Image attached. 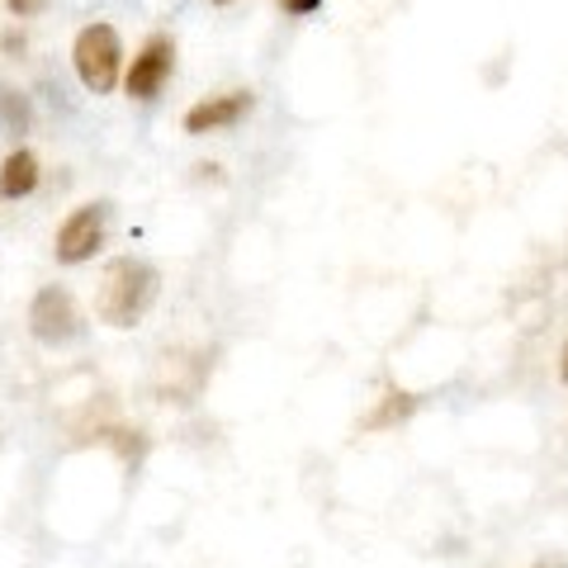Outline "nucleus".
Listing matches in <instances>:
<instances>
[{"label": "nucleus", "instance_id": "obj_1", "mask_svg": "<svg viewBox=\"0 0 568 568\" xmlns=\"http://www.w3.org/2000/svg\"><path fill=\"white\" fill-rule=\"evenodd\" d=\"M156 294H162V275H156L152 261H138V256H119L104 265L100 275V290H95V317L104 327H119L129 332L138 327L148 308L156 304Z\"/></svg>", "mask_w": 568, "mask_h": 568}, {"label": "nucleus", "instance_id": "obj_2", "mask_svg": "<svg viewBox=\"0 0 568 568\" xmlns=\"http://www.w3.org/2000/svg\"><path fill=\"white\" fill-rule=\"evenodd\" d=\"M71 67H77V77L91 95H110L123 71V48L114 24H85L77 43H71Z\"/></svg>", "mask_w": 568, "mask_h": 568}, {"label": "nucleus", "instance_id": "obj_3", "mask_svg": "<svg viewBox=\"0 0 568 568\" xmlns=\"http://www.w3.org/2000/svg\"><path fill=\"white\" fill-rule=\"evenodd\" d=\"M29 332L33 342L43 346H67L81 336V313H77V298L62 284H43L29 304Z\"/></svg>", "mask_w": 568, "mask_h": 568}, {"label": "nucleus", "instance_id": "obj_4", "mask_svg": "<svg viewBox=\"0 0 568 568\" xmlns=\"http://www.w3.org/2000/svg\"><path fill=\"white\" fill-rule=\"evenodd\" d=\"M104 227H110V204H81L67 213V223L58 227V261L81 265L104 246Z\"/></svg>", "mask_w": 568, "mask_h": 568}, {"label": "nucleus", "instance_id": "obj_5", "mask_svg": "<svg viewBox=\"0 0 568 568\" xmlns=\"http://www.w3.org/2000/svg\"><path fill=\"white\" fill-rule=\"evenodd\" d=\"M171 67H175V43L166 39V33H152V39L138 48V58L129 67V77H123V85H129L133 100H156L162 95V85L171 81Z\"/></svg>", "mask_w": 568, "mask_h": 568}, {"label": "nucleus", "instance_id": "obj_6", "mask_svg": "<svg viewBox=\"0 0 568 568\" xmlns=\"http://www.w3.org/2000/svg\"><path fill=\"white\" fill-rule=\"evenodd\" d=\"M252 114V91H227V95H213L200 100L194 110L185 114V133L190 138H204V133H223V129H237V123Z\"/></svg>", "mask_w": 568, "mask_h": 568}, {"label": "nucleus", "instance_id": "obj_7", "mask_svg": "<svg viewBox=\"0 0 568 568\" xmlns=\"http://www.w3.org/2000/svg\"><path fill=\"white\" fill-rule=\"evenodd\" d=\"M33 185H39V156L29 148H14L0 162V194L6 200H24V194H33Z\"/></svg>", "mask_w": 568, "mask_h": 568}, {"label": "nucleus", "instance_id": "obj_8", "mask_svg": "<svg viewBox=\"0 0 568 568\" xmlns=\"http://www.w3.org/2000/svg\"><path fill=\"white\" fill-rule=\"evenodd\" d=\"M413 407H417V398L413 394H388L375 413L365 417V426L369 432H384V426H394V422H403V417H413Z\"/></svg>", "mask_w": 568, "mask_h": 568}, {"label": "nucleus", "instance_id": "obj_9", "mask_svg": "<svg viewBox=\"0 0 568 568\" xmlns=\"http://www.w3.org/2000/svg\"><path fill=\"white\" fill-rule=\"evenodd\" d=\"M0 129L6 133H24L29 129V104L20 91H0Z\"/></svg>", "mask_w": 568, "mask_h": 568}, {"label": "nucleus", "instance_id": "obj_10", "mask_svg": "<svg viewBox=\"0 0 568 568\" xmlns=\"http://www.w3.org/2000/svg\"><path fill=\"white\" fill-rule=\"evenodd\" d=\"M6 6H10L14 20H29V14H39L48 6V0H6Z\"/></svg>", "mask_w": 568, "mask_h": 568}, {"label": "nucleus", "instance_id": "obj_11", "mask_svg": "<svg viewBox=\"0 0 568 568\" xmlns=\"http://www.w3.org/2000/svg\"><path fill=\"white\" fill-rule=\"evenodd\" d=\"M280 6L290 10V14H313L317 6H323V0H280Z\"/></svg>", "mask_w": 568, "mask_h": 568}, {"label": "nucleus", "instance_id": "obj_12", "mask_svg": "<svg viewBox=\"0 0 568 568\" xmlns=\"http://www.w3.org/2000/svg\"><path fill=\"white\" fill-rule=\"evenodd\" d=\"M559 379L568 384V342H564V361H559Z\"/></svg>", "mask_w": 568, "mask_h": 568}, {"label": "nucleus", "instance_id": "obj_13", "mask_svg": "<svg viewBox=\"0 0 568 568\" xmlns=\"http://www.w3.org/2000/svg\"><path fill=\"white\" fill-rule=\"evenodd\" d=\"M536 568H564V564H536Z\"/></svg>", "mask_w": 568, "mask_h": 568}, {"label": "nucleus", "instance_id": "obj_14", "mask_svg": "<svg viewBox=\"0 0 568 568\" xmlns=\"http://www.w3.org/2000/svg\"><path fill=\"white\" fill-rule=\"evenodd\" d=\"M213 6H233V0H213Z\"/></svg>", "mask_w": 568, "mask_h": 568}]
</instances>
